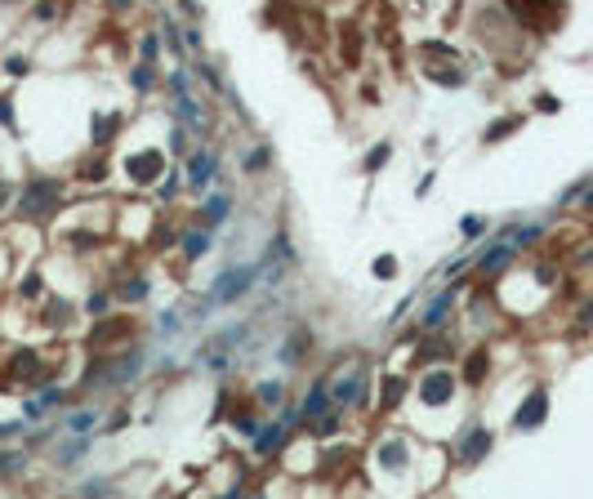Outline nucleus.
<instances>
[{"instance_id":"f257e3e1","label":"nucleus","mask_w":593,"mask_h":499,"mask_svg":"<svg viewBox=\"0 0 593 499\" xmlns=\"http://www.w3.org/2000/svg\"><path fill=\"white\" fill-rule=\"evenodd\" d=\"M59 205H63V187L54 178H36V183H27L23 201H18V214L23 219H50Z\"/></svg>"},{"instance_id":"f03ea898","label":"nucleus","mask_w":593,"mask_h":499,"mask_svg":"<svg viewBox=\"0 0 593 499\" xmlns=\"http://www.w3.org/2000/svg\"><path fill=\"white\" fill-rule=\"evenodd\" d=\"M254 272H259V268H232V272H223L219 286L210 290V299H205V304H232L237 295H246V290H250Z\"/></svg>"},{"instance_id":"7ed1b4c3","label":"nucleus","mask_w":593,"mask_h":499,"mask_svg":"<svg viewBox=\"0 0 593 499\" xmlns=\"http://www.w3.org/2000/svg\"><path fill=\"white\" fill-rule=\"evenodd\" d=\"M450 392H455V379H450L446 370H428L419 383V397L428 401V406H441V401H450Z\"/></svg>"},{"instance_id":"20e7f679","label":"nucleus","mask_w":593,"mask_h":499,"mask_svg":"<svg viewBox=\"0 0 593 499\" xmlns=\"http://www.w3.org/2000/svg\"><path fill=\"white\" fill-rule=\"evenodd\" d=\"M544 415H549V392H544V388H535L531 392V397H526L522 401V410H517V428H540V423H544Z\"/></svg>"},{"instance_id":"39448f33","label":"nucleus","mask_w":593,"mask_h":499,"mask_svg":"<svg viewBox=\"0 0 593 499\" xmlns=\"http://www.w3.org/2000/svg\"><path fill=\"white\" fill-rule=\"evenodd\" d=\"M161 165H165L161 152H138V156H129V178H134V183H156Z\"/></svg>"},{"instance_id":"423d86ee","label":"nucleus","mask_w":593,"mask_h":499,"mask_svg":"<svg viewBox=\"0 0 593 499\" xmlns=\"http://www.w3.org/2000/svg\"><path fill=\"white\" fill-rule=\"evenodd\" d=\"M486 450H491V432L486 428H473L464 441H459V459H464V464H477Z\"/></svg>"},{"instance_id":"0eeeda50","label":"nucleus","mask_w":593,"mask_h":499,"mask_svg":"<svg viewBox=\"0 0 593 499\" xmlns=\"http://www.w3.org/2000/svg\"><path fill=\"white\" fill-rule=\"evenodd\" d=\"M187 178H192V187H205L214 178V156L210 152H196L192 165H187Z\"/></svg>"},{"instance_id":"6e6552de","label":"nucleus","mask_w":593,"mask_h":499,"mask_svg":"<svg viewBox=\"0 0 593 499\" xmlns=\"http://www.w3.org/2000/svg\"><path fill=\"white\" fill-rule=\"evenodd\" d=\"M544 5H558V0H508V9H513L522 23H540V9Z\"/></svg>"},{"instance_id":"1a4fd4ad","label":"nucleus","mask_w":593,"mask_h":499,"mask_svg":"<svg viewBox=\"0 0 593 499\" xmlns=\"http://www.w3.org/2000/svg\"><path fill=\"white\" fill-rule=\"evenodd\" d=\"M201 219L210 223V228H214V223H223V219H228V196H210V201L201 205Z\"/></svg>"},{"instance_id":"9d476101","label":"nucleus","mask_w":593,"mask_h":499,"mask_svg":"<svg viewBox=\"0 0 593 499\" xmlns=\"http://www.w3.org/2000/svg\"><path fill=\"white\" fill-rule=\"evenodd\" d=\"M379 464L384 468H402L406 464V446H402V441H384L379 446Z\"/></svg>"},{"instance_id":"9b49d317","label":"nucleus","mask_w":593,"mask_h":499,"mask_svg":"<svg viewBox=\"0 0 593 499\" xmlns=\"http://www.w3.org/2000/svg\"><path fill=\"white\" fill-rule=\"evenodd\" d=\"M178 116H183L192 129H205V116H201V107H196L192 94H183V98H178Z\"/></svg>"},{"instance_id":"f8f14e48","label":"nucleus","mask_w":593,"mask_h":499,"mask_svg":"<svg viewBox=\"0 0 593 499\" xmlns=\"http://www.w3.org/2000/svg\"><path fill=\"white\" fill-rule=\"evenodd\" d=\"M335 397L339 401H357V397H362V374H344V379H339V388H335Z\"/></svg>"},{"instance_id":"ddd939ff","label":"nucleus","mask_w":593,"mask_h":499,"mask_svg":"<svg viewBox=\"0 0 593 499\" xmlns=\"http://www.w3.org/2000/svg\"><path fill=\"white\" fill-rule=\"evenodd\" d=\"M450 299H455V295H441L437 304H433L428 312H424V326H428V330H437V326L446 321V312H450Z\"/></svg>"},{"instance_id":"4468645a","label":"nucleus","mask_w":593,"mask_h":499,"mask_svg":"<svg viewBox=\"0 0 593 499\" xmlns=\"http://www.w3.org/2000/svg\"><path fill=\"white\" fill-rule=\"evenodd\" d=\"M116 129H121V116H107V120L98 116V120H94V143H98V147L112 143V134H116Z\"/></svg>"},{"instance_id":"2eb2a0df","label":"nucleus","mask_w":593,"mask_h":499,"mask_svg":"<svg viewBox=\"0 0 593 499\" xmlns=\"http://www.w3.org/2000/svg\"><path fill=\"white\" fill-rule=\"evenodd\" d=\"M205 250H210V237H205V232H187V237H183V254H187V259H201Z\"/></svg>"},{"instance_id":"dca6fc26","label":"nucleus","mask_w":593,"mask_h":499,"mask_svg":"<svg viewBox=\"0 0 593 499\" xmlns=\"http://www.w3.org/2000/svg\"><path fill=\"white\" fill-rule=\"evenodd\" d=\"M486 379V352H473L464 365V383H482Z\"/></svg>"},{"instance_id":"f3484780","label":"nucleus","mask_w":593,"mask_h":499,"mask_svg":"<svg viewBox=\"0 0 593 499\" xmlns=\"http://www.w3.org/2000/svg\"><path fill=\"white\" fill-rule=\"evenodd\" d=\"M402 388H406L402 379H384V388H379V401H384V410H388V406H397V401H402Z\"/></svg>"},{"instance_id":"a211bd4d","label":"nucleus","mask_w":593,"mask_h":499,"mask_svg":"<svg viewBox=\"0 0 593 499\" xmlns=\"http://www.w3.org/2000/svg\"><path fill=\"white\" fill-rule=\"evenodd\" d=\"M517 125H522V120H517V116H508V120H500V125H491V129H486V143H495V138H504V134H513V129Z\"/></svg>"},{"instance_id":"6ab92c4d","label":"nucleus","mask_w":593,"mask_h":499,"mask_svg":"<svg viewBox=\"0 0 593 499\" xmlns=\"http://www.w3.org/2000/svg\"><path fill=\"white\" fill-rule=\"evenodd\" d=\"M322 410H326V392H322V388H313V397H308V401H304V419H313V415H322Z\"/></svg>"},{"instance_id":"aec40b11","label":"nucleus","mask_w":593,"mask_h":499,"mask_svg":"<svg viewBox=\"0 0 593 499\" xmlns=\"http://www.w3.org/2000/svg\"><path fill=\"white\" fill-rule=\"evenodd\" d=\"M388 156H393V147H388V143H379V147H375L371 156H366V169H371V174H375V169H379L384 161H388Z\"/></svg>"},{"instance_id":"412c9836","label":"nucleus","mask_w":593,"mask_h":499,"mask_svg":"<svg viewBox=\"0 0 593 499\" xmlns=\"http://www.w3.org/2000/svg\"><path fill=\"white\" fill-rule=\"evenodd\" d=\"M121 295H125V299H143V295H147V281H143V277L125 281V286H121Z\"/></svg>"},{"instance_id":"4be33fe9","label":"nucleus","mask_w":593,"mask_h":499,"mask_svg":"<svg viewBox=\"0 0 593 499\" xmlns=\"http://www.w3.org/2000/svg\"><path fill=\"white\" fill-rule=\"evenodd\" d=\"M263 165H268V147H254L246 156V174H254V169H263Z\"/></svg>"},{"instance_id":"5701e85b","label":"nucleus","mask_w":593,"mask_h":499,"mask_svg":"<svg viewBox=\"0 0 593 499\" xmlns=\"http://www.w3.org/2000/svg\"><path fill=\"white\" fill-rule=\"evenodd\" d=\"M103 174H107V161H90V165H81V178H90V183H98Z\"/></svg>"},{"instance_id":"b1692460","label":"nucleus","mask_w":593,"mask_h":499,"mask_svg":"<svg viewBox=\"0 0 593 499\" xmlns=\"http://www.w3.org/2000/svg\"><path fill=\"white\" fill-rule=\"evenodd\" d=\"M393 272H397V259H393V254H379V259H375V277H393Z\"/></svg>"},{"instance_id":"393cba45","label":"nucleus","mask_w":593,"mask_h":499,"mask_svg":"<svg viewBox=\"0 0 593 499\" xmlns=\"http://www.w3.org/2000/svg\"><path fill=\"white\" fill-rule=\"evenodd\" d=\"M18 468H23V459L5 450V455H0V477H5V473H18Z\"/></svg>"},{"instance_id":"a878e982","label":"nucleus","mask_w":593,"mask_h":499,"mask_svg":"<svg viewBox=\"0 0 593 499\" xmlns=\"http://www.w3.org/2000/svg\"><path fill=\"white\" fill-rule=\"evenodd\" d=\"M259 397L268 401V406H277V401H281V383H263V388H259Z\"/></svg>"},{"instance_id":"bb28decb","label":"nucleus","mask_w":593,"mask_h":499,"mask_svg":"<svg viewBox=\"0 0 593 499\" xmlns=\"http://www.w3.org/2000/svg\"><path fill=\"white\" fill-rule=\"evenodd\" d=\"M281 437H286V432H281V428H268V432H263V437H259V450H272V446H277Z\"/></svg>"},{"instance_id":"cd10ccee","label":"nucleus","mask_w":593,"mask_h":499,"mask_svg":"<svg viewBox=\"0 0 593 499\" xmlns=\"http://www.w3.org/2000/svg\"><path fill=\"white\" fill-rule=\"evenodd\" d=\"M90 423H94V415H72L67 428H72V432H90Z\"/></svg>"},{"instance_id":"c85d7f7f","label":"nucleus","mask_w":593,"mask_h":499,"mask_svg":"<svg viewBox=\"0 0 593 499\" xmlns=\"http://www.w3.org/2000/svg\"><path fill=\"white\" fill-rule=\"evenodd\" d=\"M134 85H138V89H152V72L138 67V72H134Z\"/></svg>"},{"instance_id":"c756f323","label":"nucleus","mask_w":593,"mask_h":499,"mask_svg":"<svg viewBox=\"0 0 593 499\" xmlns=\"http://www.w3.org/2000/svg\"><path fill=\"white\" fill-rule=\"evenodd\" d=\"M169 147H174V156H183L187 152V143H183V129L174 125V138H169Z\"/></svg>"},{"instance_id":"7c9ffc66","label":"nucleus","mask_w":593,"mask_h":499,"mask_svg":"<svg viewBox=\"0 0 593 499\" xmlns=\"http://www.w3.org/2000/svg\"><path fill=\"white\" fill-rule=\"evenodd\" d=\"M0 120H5V125L14 120V112H9V98H0Z\"/></svg>"},{"instance_id":"2f4dec72","label":"nucleus","mask_w":593,"mask_h":499,"mask_svg":"<svg viewBox=\"0 0 593 499\" xmlns=\"http://www.w3.org/2000/svg\"><path fill=\"white\" fill-rule=\"evenodd\" d=\"M0 201H5V183H0Z\"/></svg>"}]
</instances>
